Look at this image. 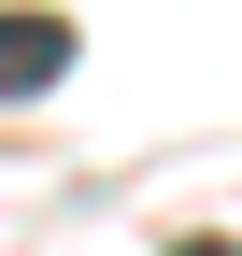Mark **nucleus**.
Instances as JSON below:
<instances>
[{"instance_id":"nucleus-1","label":"nucleus","mask_w":242,"mask_h":256,"mask_svg":"<svg viewBox=\"0 0 242 256\" xmlns=\"http://www.w3.org/2000/svg\"><path fill=\"white\" fill-rule=\"evenodd\" d=\"M57 72H72V14H43V0H0V100H43Z\"/></svg>"},{"instance_id":"nucleus-2","label":"nucleus","mask_w":242,"mask_h":256,"mask_svg":"<svg viewBox=\"0 0 242 256\" xmlns=\"http://www.w3.org/2000/svg\"><path fill=\"white\" fill-rule=\"evenodd\" d=\"M171 256H242V242H171Z\"/></svg>"}]
</instances>
